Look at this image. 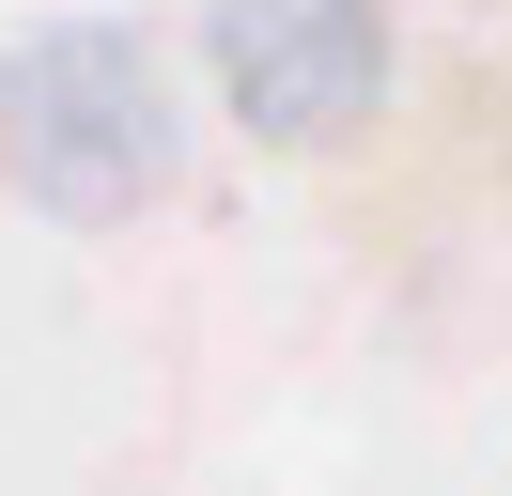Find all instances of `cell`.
I'll list each match as a JSON object with an SVG mask.
<instances>
[{"label": "cell", "mask_w": 512, "mask_h": 496, "mask_svg": "<svg viewBox=\"0 0 512 496\" xmlns=\"http://www.w3.org/2000/svg\"><path fill=\"white\" fill-rule=\"evenodd\" d=\"M218 93L280 155L357 140L388 93V0H218Z\"/></svg>", "instance_id": "cell-2"}, {"label": "cell", "mask_w": 512, "mask_h": 496, "mask_svg": "<svg viewBox=\"0 0 512 496\" xmlns=\"http://www.w3.org/2000/svg\"><path fill=\"white\" fill-rule=\"evenodd\" d=\"M0 171L32 186L47 217H140L171 186V93H156V47L109 16H63L0 62Z\"/></svg>", "instance_id": "cell-1"}]
</instances>
